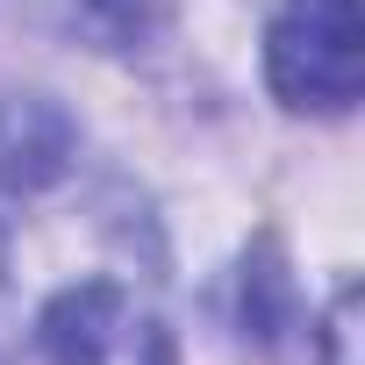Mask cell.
I'll use <instances>...</instances> for the list:
<instances>
[{
	"mask_svg": "<svg viewBox=\"0 0 365 365\" xmlns=\"http://www.w3.org/2000/svg\"><path fill=\"white\" fill-rule=\"evenodd\" d=\"M265 79L294 115H351L365 79L358 0H279L265 29Z\"/></svg>",
	"mask_w": 365,
	"mask_h": 365,
	"instance_id": "obj_1",
	"label": "cell"
},
{
	"mask_svg": "<svg viewBox=\"0 0 365 365\" xmlns=\"http://www.w3.org/2000/svg\"><path fill=\"white\" fill-rule=\"evenodd\" d=\"M29 365H179L165 322L108 272L58 287L36 308L29 329Z\"/></svg>",
	"mask_w": 365,
	"mask_h": 365,
	"instance_id": "obj_2",
	"label": "cell"
},
{
	"mask_svg": "<svg viewBox=\"0 0 365 365\" xmlns=\"http://www.w3.org/2000/svg\"><path fill=\"white\" fill-rule=\"evenodd\" d=\"M86 15L108 43H143L158 36V22L172 15V0H86Z\"/></svg>",
	"mask_w": 365,
	"mask_h": 365,
	"instance_id": "obj_3",
	"label": "cell"
},
{
	"mask_svg": "<svg viewBox=\"0 0 365 365\" xmlns=\"http://www.w3.org/2000/svg\"><path fill=\"white\" fill-rule=\"evenodd\" d=\"M322 344H329V365H351V344H358V287L336 294V308L322 322Z\"/></svg>",
	"mask_w": 365,
	"mask_h": 365,
	"instance_id": "obj_4",
	"label": "cell"
}]
</instances>
